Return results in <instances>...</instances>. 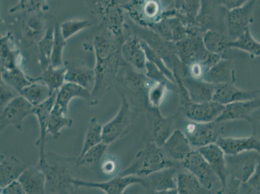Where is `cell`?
<instances>
[{
    "label": "cell",
    "mask_w": 260,
    "mask_h": 194,
    "mask_svg": "<svg viewBox=\"0 0 260 194\" xmlns=\"http://www.w3.org/2000/svg\"><path fill=\"white\" fill-rule=\"evenodd\" d=\"M26 194L46 193V177L39 166L27 167L18 178Z\"/></svg>",
    "instance_id": "cell-33"
},
{
    "label": "cell",
    "mask_w": 260,
    "mask_h": 194,
    "mask_svg": "<svg viewBox=\"0 0 260 194\" xmlns=\"http://www.w3.org/2000/svg\"><path fill=\"white\" fill-rule=\"evenodd\" d=\"M54 28L53 25L49 26L44 36L40 40L38 45V51L40 67L42 72L51 65V56L53 52Z\"/></svg>",
    "instance_id": "cell-41"
},
{
    "label": "cell",
    "mask_w": 260,
    "mask_h": 194,
    "mask_svg": "<svg viewBox=\"0 0 260 194\" xmlns=\"http://www.w3.org/2000/svg\"><path fill=\"white\" fill-rule=\"evenodd\" d=\"M42 12L24 13L22 25L23 44L27 47L38 44L43 38L47 28Z\"/></svg>",
    "instance_id": "cell-24"
},
{
    "label": "cell",
    "mask_w": 260,
    "mask_h": 194,
    "mask_svg": "<svg viewBox=\"0 0 260 194\" xmlns=\"http://www.w3.org/2000/svg\"><path fill=\"white\" fill-rule=\"evenodd\" d=\"M249 1L250 0H217L218 3L226 11L240 8Z\"/></svg>",
    "instance_id": "cell-57"
},
{
    "label": "cell",
    "mask_w": 260,
    "mask_h": 194,
    "mask_svg": "<svg viewBox=\"0 0 260 194\" xmlns=\"http://www.w3.org/2000/svg\"><path fill=\"white\" fill-rule=\"evenodd\" d=\"M181 165L170 159L162 147L153 141H146L144 147L136 153L128 167L119 172V176L146 177L155 172Z\"/></svg>",
    "instance_id": "cell-4"
},
{
    "label": "cell",
    "mask_w": 260,
    "mask_h": 194,
    "mask_svg": "<svg viewBox=\"0 0 260 194\" xmlns=\"http://www.w3.org/2000/svg\"><path fill=\"white\" fill-rule=\"evenodd\" d=\"M183 86L187 90L191 101L202 103L212 101L218 85L211 84L202 79H196L190 76L181 78Z\"/></svg>",
    "instance_id": "cell-29"
},
{
    "label": "cell",
    "mask_w": 260,
    "mask_h": 194,
    "mask_svg": "<svg viewBox=\"0 0 260 194\" xmlns=\"http://www.w3.org/2000/svg\"><path fill=\"white\" fill-rule=\"evenodd\" d=\"M178 171L177 175V190L179 194L210 193L201 183L198 177L188 170Z\"/></svg>",
    "instance_id": "cell-36"
},
{
    "label": "cell",
    "mask_w": 260,
    "mask_h": 194,
    "mask_svg": "<svg viewBox=\"0 0 260 194\" xmlns=\"http://www.w3.org/2000/svg\"><path fill=\"white\" fill-rule=\"evenodd\" d=\"M72 183L79 187L99 189L106 194H122L129 186L133 184H141L146 188L145 177L136 176H119L113 177L108 181L103 182L85 181L75 177L73 179Z\"/></svg>",
    "instance_id": "cell-16"
},
{
    "label": "cell",
    "mask_w": 260,
    "mask_h": 194,
    "mask_svg": "<svg viewBox=\"0 0 260 194\" xmlns=\"http://www.w3.org/2000/svg\"><path fill=\"white\" fill-rule=\"evenodd\" d=\"M146 117V141H153L162 147L172 132L176 129V113L164 117L159 108L147 106L145 109Z\"/></svg>",
    "instance_id": "cell-11"
},
{
    "label": "cell",
    "mask_w": 260,
    "mask_h": 194,
    "mask_svg": "<svg viewBox=\"0 0 260 194\" xmlns=\"http://www.w3.org/2000/svg\"><path fill=\"white\" fill-rule=\"evenodd\" d=\"M168 90L166 85L153 81L148 89L146 107L159 108L166 96Z\"/></svg>",
    "instance_id": "cell-50"
},
{
    "label": "cell",
    "mask_w": 260,
    "mask_h": 194,
    "mask_svg": "<svg viewBox=\"0 0 260 194\" xmlns=\"http://www.w3.org/2000/svg\"><path fill=\"white\" fill-rule=\"evenodd\" d=\"M108 144L103 142L89 148L77 159V167H91L100 162L106 155Z\"/></svg>",
    "instance_id": "cell-45"
},
{
    "label": "cell",
    "mask_w": 260,
    "mask_h": 194,
    "mask_svg": "<svg viewBox=\"0 0 260 194\" xmlns=\"http://www.w3.org/2000/svg\"><path fill=\"white\" fill-rule=\"evenodd\" d=\"M1 194H26L22 184L18 180H15L11 182L4 187L0 188Z\"/></svg>",
    "instance_id": "cell-56"
},
{
    "label": "cell",
    "mask_w": 260,
    "mask_h": 194,
    "mask_svg": "<svg viewBox=\"0 0 260 194\" xmlns=\"http://www.w3.org/2000/svg\"><path fill=\"white\" fill-rule=\"evenodd\" d=\"M132 33L148 44L174 74H178L181 78L187 75L186 68L179 59L174 42L168 41L152 29L140 27L136 23L132 28Z\"/></svg>",
    "instance_id": "cell-7"
},
{
    "label": "cell",
    "mask_w": 260,
    "mask_h": 194,
    "mask_svg": "<svg viewBox=\"0 0 260 194\" xmlns=\"http://www.w3.org/2000/svg\"><path fill=\"white\" fill-rule=\"evenodd\" d=\"M54 35L53 52L51 56V66L54 68L63 66V53L67 44V40L61 35L60 23L56 22L54 25Z\"/></svg>",
    "instance_id": "cell-47"
},
{
    "label": "cell",
    "mask_w": 260,
    "mask_h": 194,
    "mask_svg": "<svg viewBox=\"0 0 260 194\" xmlns=\"http://www.w3.org/2000/svg\"><path fill=\"white\" fill-rule=\"evenodd\" d=\"M129 34L126 36H116L110 30L101 27V30L94 37L95 84L91 92V99L88 103L89 105H98L101 99L114 88L116 79L123 61L122 44Z\"/></svg>",
    "instance_id": "cell-1"
},
{
    "label": "cell",
    "mask_w": 260,
    "mask_h": 194,
    "mask_svg": "<svg viewBox=\"0 0 260 194\" xmlns=\"http://www.w3.org/2000/svg\"><path fill=\"white\" fill-rule=\"evenodd\" d=\"M181 164L166 168L145 177L146 190L152 193L177 194V175Z\"/></svg>",
    "instance_id": "cell-19"
},
{
    "label": "cell",
    "mask_w": 260,
    "mask_h": 194,
    "mask_svg": "<svg viewBox=\"0 0 260 194\" xmlns=\"http://www.w3.org/2000/svg\"><path fill=\"white\" fill-rule=\"evenodd\" d=\"M181 164L184 169L197 177L208 190L211 191L215 184L220 183L218 177L198 149L191 151Z\"/></svg>",
    "instance_id": "cell-17"
},
{
    "label": "cell",
    "mask_w": 260,
    "mask_h": 194,
    "mask_svg": "<svg viewBox=\"0 0 260 194\" xmlns=\"http://www.w3.org/2000/svg\"><path fill=\"white\" fill-rule=\"evenodd\" d=\"M148 29H152L168 41L176 43L188 36V28L178 16L163 18L153 23Z\"/></svg>",
    "instance_id": "cell-25"
},
{
    "label": "cell",
    "mask_w": 260,
    "mask_h": 194,
    "mask_svg": "<svg viewBox=\"0 0 260 194\" xmlns=\"http://www.w3.org/2000/svg\"><path fill=\"white\" fill-rule=\"evenodd\" d=\"M66 82L75 83L92 92L95 84V73L84 61L68 59L63 61Z\"/></svg>",
    "instance_id": "cell-20"
},
{
    "label": "cell",
    "mask_w": 260,
    "mask_h": 194,
    "mask_svg": "<svg viewBox=\"0 0 260 194\" xmlns=\"http://www.w3.org/2000/svg\"><path fill=\"white\" fill-rule=\"evenodd\" d=\"M142 46H143L144 50L145 51L146 58L147 60L151 61L153 64H155L158 68L159 69L161 72L167 76L171 81L176 83V78L174 73H172V71L167 67V65L165 64L164 61L149 46L148 44H146L145 41L141 40Z\"/></svg>",
    "instance_id": "cell-52"
},
{
    "label": "cell",
    "mask_w": 260,
    "mask_h": 194,
    "mask_svg": "<svg viewBox=\"0 0 260 194\" xmlns=\"http://www.w3.org/2000/svg\"><path fill=\"white\" fill-rule=\"evenodd\" d=\"M260 99V89L243 90L236 87L235 83L218 85L212 101L226 105L236 102Z\"/></svg>",
    "instance_id": "cell-26"
},
{
    "label": "cell",
    "mask_w": 260,
    "mask_h": 194,
    "mask_svg": "<svg viewBox=\"0 0 260 194\" xmlns=\"http://www.w3.org/2000/svg\"><path fill=\"white\" fill-rule=\"evenodd\" d=\"M203 43L208 51L210 53L223 54L229 48L232 40L225 33L219 30H210L203 33Z\"/></svg>",
    "instance_id": "cell-37"
},
{
    "label": "cell",
    "mask_w": 260,
    "mask_h": 194,
    "mask_svg": "<svg viewBox=\"0 0 260 194\" xmlns=\"http://www.w3.org/2000/svg\"><path fill=\"white\" fill-rule=\"evenodd\" d=\"M145 73L146 77L152 81L166 85L170 91L176 93L178 92V86L176 83L171 81L157 66L150 61L147 60V62H146Z\"/></svg>",
    "instance_id": "cell-48"
},
{
    "label": "cell",
    "mask_w": 260,
    "mask_h": 194,
    "mask_svg": "<svg viewBox=\"0 0 260 194\" xmlns=\"http://www.w3.org/2000/svg\"><path fill=\"white\" fill-rule=\"evenodd\" d=\"M121 54L123 60L139 72L145 73L146 53L140 38L133 33H130L122 44Z\"/></svg>",
    "instance_id": "cell-23"
},
{
    "label": "cell",
    "mask_w": 260,
    "mask_h": 194,
    "mask_svg": "<svg viewBox=\"0 0 260 194\" xmlns=\"http://www.w3.org/2000/svg\"><path fill=\"white\" fill-rule=\"evenodd\" d=\"M256 0H250L240 8L228 11L224 18L226 33L230 39L235 40L250 28L254 22Z\"/></svg>",
    "instance_id": "cell-15"
},
{
    "label": "cell",
    "mask_w": 260,
    "mask_h": 194,
    "mask_svg": "<svg viewBox=\"0 0 260 194\" xmlns=\"http://www.w3.org/2000/svg\"><path fill=\"white\" fill-rule=\"evenodd\" d=\"M1 80L20 94L28 85L35 81V78L29 77L22 68L1 72Z\"/></svg>",
    "instance_id": "cell-40"
},
{
    "label": "cell",
    "mask_w": 260,
    "mask_h": 194,
    "mask_svg": "<svg viewBox=\"0 0 260 194\" xmlns=\"http://www.w3.org/2000/svg\"><path fill=\"white\" fill-rule=\"evenodd\" d=\"M252 128V135L260 140V107L255 109L246 119Z\"/></svg>",
    "instance_id": "cell-55"
},
{
    "label": "cell",
    "mask_w": 260,
    "mask_h": 194,
    "mask_svg": "<svg viewBox=\"0 0 260 194\" xmlns=\"http://www.w3.org/2000/svg\"><path fill=\"white\" fill-rule=\"evenodd\" d=\"M226 12L217 0H202L200 13L194 25L188 29V35H203L210 30L226 33L224 23Z\"/></svg>",
    "instance_id": "cell-10"
},
{
    "label": "cell",
    "mask_w": 260,
    "mask_h": 194,
    "mask_svg": "<svg viewBox=\"0 0 260 194\" xmlns=\"http://www.w3.org/2000/svg\"><path fill=\"white\" fill-rule=\"evenodd\" d=\"M92 23L86 20H72L66 21L60 24L61 35L66 40L82 30L90 27Z\"/></svg>",
    "instance_id": "cell-51"
},
{
    "label": "cell",
    "mask_w": 260,
    "mask_h": 194,
    "mask_svg": "<svg viewBox=\"0 0 260 194\" xmlns=\"http://www.w3.org/2000/svg\"><path fill=\"white\" fill-rule=\"evenodd\" d=\"M54 92L44 82L35 78V81L26 86L20 94L36 107L50 98Z\"/></svg>",
    "instance_id": "cell-38"
},
{
    "label": "cell",
    "mask_w": 260,
    "mask_h": 194,
    "mask_svg": "<svg viewBox=\"0 0 260 194\" xmlns=\"http://www.w3.org/2000/svg\"><path fill=\"white\" fill-rule=\"evenodd\" d=\"M260 107V99L236 102L224 105L223 112L215 122L224 123L232 120H246L253 111Z\"/></svg>",
    "instance_id": "cell-30"
},
{
    "label": "cell",
    "mask_w": 260,
    "mask_h": 194,
    "mask_svg": "<svg viewBox=\"0 0 260 194\" xmlns=\"http://www.w3.org/2000/svg\"><path fill=\"white\" fill-rule=\"evenodd\" d=\"M121 105L112 120L103 125V143L110 144L128 134L134 128L140 110L132 105L127 96L120 94Z\"/></svg>",
    "instance_id": "cell-9"
},
{
    "label": "cell",
    "mask_w": 260,
    "mask_h": 194,
    "mask_svg": "<svg viewBox=\"0 0 260 194\" xmlns=\"http://www.w3.org/2000/svg\"><path fill=\"white\" fill-rule=\"evenodd\" d=\"M239 193L260 194V159L256 170L249 181L241 184Z\"/></svg>",
    "instance_id": "cell-53"
},
{
    "label": "cell",
    "mask_w": 260,
    "mask_h": 194,
    "mask_svg": "<svg viewBox=\"0 0 260 194\" xmlns=\"http://www.w3.org/2000/svg\"><path fill=\"white\" fill-rule=\"evenodd\" d=\"M91 13L100 21L101 26L118 37L130 33L124 22L123 0H85Z\"/></svg>",
    "instance_id": "cell-5"
},
{
    "label": "cell",
    "mask_w": 260,
    "mask_h": 194,
    "mask_svg": "<svg viewBox=\"0 0 260 194\" xmlns=\"http://www.w3.org/2000/svg\"><path fill=\"white\" fill-rule=\"evenodd\" d=\"M48 0H19L18 4L9 10V13H31L46 11Z\"/></svg>",
    "instance_id": "cell-49"
},
{
    "label": "cell",
    "mask_w": 260,
    "mask_h": 194,
    "mask_svg": "<svg viewBox=\"0 0 260 194\" xmlns=\"http://www.w3.org/2000/svg\"><path fill=\"white\" fill-rule=\"evenodd\" d=\"M132 22L149 28L162 19L163 11L160 0H130L122 4Z\"/></svg>",
    "instance_id": "cell-12"
},
{
    "label": "cell",
    "mask_w": 260,
    "mask_h": 194,
    "mask_svg": "<svg viewBox=\"0 0 260 194\" xmlns=\"http://www.w3.org/2000/svg\"><path fill=\"white\" fill-rule=\"evenodd\" d=\"M46 157L43 161H39L38 166L46 177V193L76 192L79 188L72 183V180L77 177L75 169L77 158L63 157L52 152L46 153Z\"/></svg>",
    "instance_id": "cell-2"
},
{
    "label": "cell",
    "mask_w": 260,
    "mask_h": 194,
    "mask_svg": "<svg viewBox=\"0 0 260 194\" xmlns=\"http://www.w3.org/2000/svg\"><path fill=\"white\" fill-rule=\"evenodd\" d=\"M73 123V119L68 117V113L55 103L49 117L47 134L51 135L54 140H57L61 136V130L72 127Z\"/></svg>",
    "instance_id": "cell-39"
},
{
    "label": "cell",
    "mask_w": 260,
    "mask_h": 194,
    "mask_svg": "<svg viewBox=\"0 0 260 194\" xmlns=\"http://www.w3.org/2000/svg\"><path fill=\"white\" fill-rule=\"evenodd\" d=\"M198 150L209 163L212 169L214 170L215 174L217 175L220 181L221 187L217 193H223L228 178L225 153L220 146L217 145L216 143L203 146L198 148Z\"/></svg>",
    "instance_id": "cell-22"
},
{
    "label": "cell",
    "mask_w": 260,
    "mask_h": 194,
    "mask_svg": "<svg viewBox=\"0 0 260 194\" xmlns=\"http://www.w3.org/2000/svg\"><path fill=\"white\" fill-rule=\"evenodd\" d=\"M27 166L15 155L0 156V188L18 180Z\"/></svg>",
    "instance_id": "cell-34"
},
{
    "label": "cell",
    "mask_w": 260,
    "mask_h": 194,
    "mask_svg": "<svg viewBox=\"0 0 260 194\" xmlns=\"http://www.w3.org/2000/svg\"><path fill=\"white\" fill-rule=\"evenodd\" d=\"M256 3L258 4L260 6V0H256Z\"/></svg>",
    "instance_id": "cell-59"
},
{
    "label": "cell",
    "mask_w": 260,
    "mask_h": 194,
    "mask_svg": "<svg viewBox=\"0 0 260 194\" xmlns=\"http://www.w3.org/2000/svg\"><path fill=\"white\" fill-rule=\"evenodd\" d=\"M175 44L179 58L185 67L202 62L210 53L203 43L202 35H188Z\"/></svg>",
    "instance_id": "cell-18"
},
{
    "label": "cell",
    "mask_w": 260,
    "mask_h": 194,
    "mask_svg": "<svg viewBox=\"0 0 260 194\" xmlns=\"http://www.w3.org/2000/svg\"><path fill=\"white\" fill-rule=\"evenodd\" d=\"M229 48L245 51L252 58H260V42L252 36L250 28L237 39L231 41Z\"/></svg>",
    "instance_id": "cell-42"
},
{
    "label": "cell",
    "mask_w": 260,
    "mask_h": 194,
    "mask_svg": "<svg viewBox=\"0 0 260 194\" xmlns=\"http://www.w3.org/2000/svg\"><path fill=\"white\" fill-rule=\"evenodd\" d=\"M1 45V72L22 68V55L10 33L0 40Z\"/></svg>",
    "instance_id": "cell-31"
},
{
    "label": "cell",
    "mask_w": 260,
    "mask_h": 194,
    "mask_svg": "<svg viewBox=\"0 0 260 194\" xmlns=\"http://www.w3.org/2000/svg\"><path fill=\"white\" fill-rule=\"evenodd\" d=\"M20 94L1 80V110Z\"/></svg>",
    "instance_id": "cell-54"
},
{
    "label": "cell",
    "mask_w": 260,
    "mask_h": 194,
    "mask_svg": "<svg viewBox=\"0 0 260 194\" xmlns=\"http://www.w3.org/2000/svg\"><path fill=\"white\" fill-rule=\"evenodd\" d=\"M91 97V92L88 89L75 83L66 82L58 91L56 104L62 109L63 112L68 113L70 103L73 99H85L89 103Z\"/></svg>",
    "instance_id": "cell-35"
},
{
    "label": "cell",
    "mask_w": 260,
    "mask_h": 194,
    "mask_svg": "<svg viewBox=\"0 0 260 194\" xmlns=\"http://www.w3.org/2000/svg\"><path fill=\"white\" fill-rule=\"evenodd\" d=\"M66 68L64 66L54 68L51 65L42 72L40 77L35 78L46 84L52 91H58L66 82Z\"/></svg>",
    "instance_id": "cell-44"
},
{
    "label": "cell",
    "mask_w": 260,
    "mask_h": 194,
    "mask_svg": "<svg viewBox=\"0 0 260 194\" xmlns=\"http://www.w3.org/2000/svg\"><path fill=\"white\" fill-rule=\"evenodd\" d=\"M202 80L216 85L235 83L236 77L233 61L226 57L222 58L208 71Z\"/></svg>",
    "instance_id": "cell-32"
},
{
    "label": "cell",
    "mask_w": 260,
    "mask_h": 194,
    "mask_svg": "<svg viewBox=\"0 0 260 194\" xmlns=\"http://www.w3.org/2000/svg\"><path fill=\"white\" fill-rule=\"evenodd\" d=\"M57 93L58 91H54L50 98L47 99L41 105L36 106L35 109L34 115L37 118L40 129L39 137L35 143L39 150V161H43L46 158L45 149H46L47 135L48 134H47V128H48L51 111L55 105Z\"/></svg>",
    "instance_id": "cell-21"
},
{
    "label": "cell",
    "mask_w": 260,
    "mask_h": 194,
    "mask_svg": "<svg viewBox=\"0 0 260 194\" xmlns=\"http://www.w3.org/2000/svg\"><path fill=\"white\" fill-rule=\"evenodd\" d=\"M176 115V129L183 131L193 148L198 149L216 143L224 130L221 126L223 123L196 122L185 119L177 112Z\"/></svg>",
    "instance_id": "cell-8"
},
{
    "label": "cell",
    "mask_w": 260,
    "mask_h": 194,
    "mask_svg": "<svg viewBox=\"0 0 260 194\" xmlns=\"http://www.w3.org/2000/svg\"><path fill=\"white\" fill-rule=\"evenodd\" d=\"M145 73L139 72L123 60L114 88L118 94L126 96L130 103L139 110L147 106V93L152 83Z\"/></svg>",
    "instance_id": "cell-3"
},
{
    "label": "cell",
    "mask_w": 260,
    "mask_h": 194,
    "mask_svg": "<svg viewBox=\"0 0 260 194\" xmlns=\"http://www.w3.org/2000/svg\"><path fill=\"white\" fill-rule=\"evenodd\" d=\"M103 141V125L99 122L98 118H91L87 124L83 146L79 156L83 155L89 148L101 143Z\"/></svg>",
    "instance_id": "cell-43"
},
{
    "label": "cell",
    "mask_w": 260,
    "mask_h": 194,
    "mask_svg": "<svg viewBox=\"0 0 260 194\" xmlns=\"http://www.w3.org/2000/svg\"><path fill=\"white\" fill-rule=\"evenodd\" d=\"M201 5L202 0H184L183 6L178 11V16L188 30L194 25L196 18L200 13Z\"/></svg>",
    "instance_id": "cell-46"
},
{
    "label": "cell",
    "mask_w": 260,
    "mask_h": 194,
    "mask_svg": "<svg viewBox=\"0 0 260 194\" xmlns=\"http://www.w3.org/2000/svg\"><path fill=\"white\" fill-rule=\"evenodd\" d=\"M102 169L105 174H112L115 172L116 169V163L112 159L106 160V161L105 160L103 165H102Z\"/></svg>",
    "instance_id": "cell-58"
},
{
    "label": "cell",
    "mask_w": 260,
    "mask_h": 194,
    "mask_svg": "<svg viewBox=\"0 0 260 194\" xmlns=\"http://www.w3.org/2000/svg\"><path fill=\"white\" fill-rule=\"evenodd\" d=\"M226 155H235L248 151L260 154V140L254 136L246 137H219L216 143Z\"/></svg>",
    "instance_id": "cell-28"
},
{
    "label": "cell",
    "mask_w": 260,
    "mask_h": 194,
    "mask_svg": "<svg viewBox=\"0 0 260 194\" xmlns=\"http://www.w3.org/2000/svg\"><path fill=\"white\" fill-rule=\"evenodd\" d=\"M225 159L228 177L245 183L256 170L260 154L256 151H248L235 155L225 154Z\"/></svg>",
    "instance_id": "cell-13"
},
{
    "label": "cell",
    "mask_w": 260,
    "mask_h": 194,
    "mask_svg": "<svg viewBox=\"0 0 260 194\" xmlns=\"http://www.w3.org/2000/svg\"><path fill=\"white\" fill-rule=\"evenodd\" d=\"M178 86L177 94L179 96V106L177 112L186 119L199 122H210L221 115L224 106L214 101L198 103L191 101L187 90L182 83L181 77L174 74Z\"/></svg>",
    "instance_id": "cell-6"
},
{
    "label": "cell",
    "mask_w": 260,
    "mask_h": 194,
    "mask_svg": "<svg viewBox=\"0 0 260 194\" xmlns=\"http://www.w3.org/2000/svg\"><path fill=\"white\" fill-rule=\"evenodd\" d=\"M35 109V106L20 94L15 97L1 110V133L9 126L22 132L23 121L29 115H34Z\"/></svg>",
    "instance_id": "cell-14"
},
{
    "label": "cell",
    "mask_w": 260,
    "mask_h": 194,
    "mask_svg": "<svg viewBox=\"0 0 260 194\" xmlns=\"http://www.w3.org/2000/svg\"><path fill=\"white\" fill-rule=\"evenodd\" d=\"M162 148L168 157L180 163L192 151L190 142L181 130L177 128L163 144Z\"/></svg>",
    "instance_id": "cell-27"
}]
</instances>
